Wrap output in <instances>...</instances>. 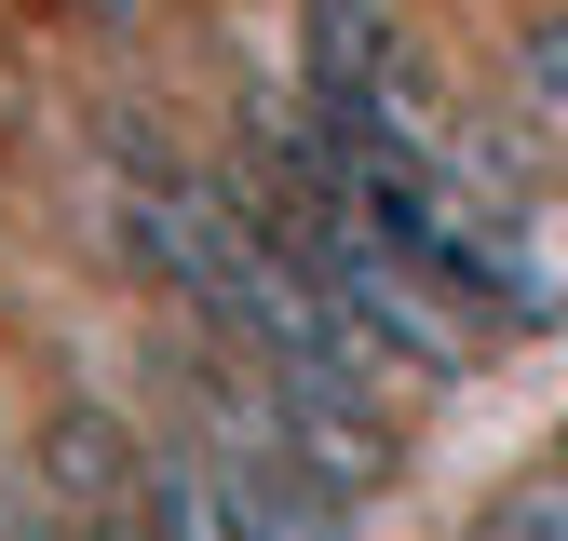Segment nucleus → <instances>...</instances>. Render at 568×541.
Listing matches in <instances>:
<instances>
[{
	"label": "nucleus",
	"mask_w": 568,
	"mask_h": 541,
	"mask_svg": "<svg viewBox=\"0 0 568 541\" xmlns=\"http://www.w3.org/2000/svg\"><path fill=\"white\" fill-rule=\"evenodd\" d=\"M150 541H271V514L231 473H150Z\"/></svg>",
	"instance_id": "f257e3e1"
},
{
	"label": "nucleus",
	"mask_w": 568,
	"mask_h": 541,
	"mask_svg": "<svg viewBox=\"0 0 568 541\" xmlns=\"http://www.w3.org/2000/svg\"><path fill=\"white\" fill-rule=\"evenodd\" d=\"M474 541H568V473H541V488H515V501H487Z\"/></svg>",
	"instance_id": "f03ea898"
},
{
	"label": "nucleus",
	"mask_w": 568,
	"mask_h": 541,
	"mask_svg": "<svg viewBox=\"0 0 568 541\" xmlns=\"http://www.w3.org/2000/svg\"><path fill=\"white\" fill-rule=\"evenodd\" d=\"M541 82H555V95H568V28H541Z\"/></svg>",
	"instance_id": "7ed1b4c3"
}]
</instances>
